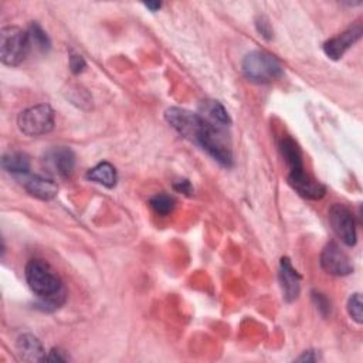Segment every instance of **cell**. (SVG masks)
<instances>
[{"mask_svg": "<svg viewBox=\"0 0 363 363\" xmlns=\"http://www.w3.org/2000/svg\"><path fill=\"white\" fill-rule=\"evenodd\" d=\"M26 281L30 289L39 298L43 311H54L60 308L67 298V292L60 277L43 260H30L24 270Z\"/></svg>", "mask_w": 363, "mask_h": 363, "instance_id": "6da1fadb", "label": "cell"}, {"mask_svg": "<svg viewBox=\"0 0 363 363\" xmlns=\"http://www.w3.org/2000/svg\"><path fill=\"white\" fill-rule=\"evenodd\" d=\"M242 70L247 80L258 84L276 81L284 74L281 62L274 56L261 50L251 51L244 57Z\"/></svg>", "mask_w": 363, "mask_h": 363, "instance_id": "7a4b0ae2", "label": "cell"}, {"mask_svg": "<svg viewBox=\"0 0 363 363\" xmlns=\"http://www.w3.org/2000/svg\"><path fill=\"white\" fill-rule=\"evenodd\" d=\"M30 47L28 33L20 27L8 26L0 30V60L5 65H19L24 61Z\"/></svg>", "mask_w": 363, "mask_h": 363, "instance_id": "3957f363", "label": "cell"}, {"mask_svg": "<svg viewBox=\"0 0 363 363\" xmlns=\"http://www.w3.org/2000/svg\"><path fill=\"white\" fill-rule=\"evenodd\" d=\"M17 126L26 137L46 135L54 128V111L49 104L30 107L19 114Z\"/></svg>", "mask_w": 363, "mask_h": 363, "instance_id": "277c9868", "label": "cell"}, {"mask_svg": "<svg viewBox=\"0 0 363 363\" xmlns=\"http://www.w3.org/2000/svg\"><path fill=\"white\" fill-rule=\"evenodd\" d=\"M164 119L178 132V134L190 142H196L205 125V118L201 114H194L189 110L172 107L164 112Z\"/></svg>", "mask_w": 363, "mask_h": 363, "instance_id": "5b68a950", "label": "cell"}, {"mask_svg": "<svg viewBox=\"0 0 363 363\" xmlns=\"http://www.w3.org/2000/svg\"><path fill=\"white\" fill-rule=\"evenodd\" d=\"M321 267L322 270L334 277H346L353 273V266L346 253L334 242L328 243L321 253Z\"/></svg>", "mask_w": 363, "mask_h": 363, "instance_id": "8992f818", "label": "cell"}, {"mask_svg": "<svg viewBox=\"0 0 363 363\" xmlns=\"http://www.w3.org/2000/svg\"><path fill=\"white\" fill-rule=\"evenodd\" d=\"M329 223L332 226L335 235L348 247L356 244V224L352 212L341 203L334 205L329 209Z\"/></svg>", "mask_w": 363, "mask_h": 363, "instance_id": "52a82bcc", "label": "cell"}, {"mask_svg": "<svg viewBox=\"0 0 363 363\" xmlns=\"http://www.w3.org/2000/svg\"><path fill=\"white\" fill-rule=\"evenodd\" d=\"M362 33H363V28H362L360 23L352 24L337 37H332L328 42H325L323 53L331 60L342 58V56L360 40Z\"/></svg>", "mask_w": 363, "mask_h": 363, "instance_id": "ba28073f", "label": "cell"}, {"mask_svg": "<svg viewBox=\"0 0 363 363\" xmlns=\"http://www.w3.org/2000/svg\"><path fill=\"white\" fill-rule=\"evenodd\" d=\"M288 183L296 193L310 201L322 199L326 193L325 186L312 179L308 174H305L304 168L291 171L288 174Z\"/></svg>", "mask_w": 363, "mask_h": 363, "instance_id": "9c48e42d", "label": "cell"}, {"mask_svg": "<svg viewBox=\"0 0 363 363\" xmlns=\"http://www.w3.org/2000/svg\"><path fill=\"white\" fill-rule=\"evenodd\" d=\"M278 277L284 300L287 303H294L298 300L301 292V277L298 271L292 267L291 260L288 257H282L280 261Z\"/></svg>", "mask_w": 363, "mask_h": 363, "instance_id": "30bf717a", "label": "cell"}, {"mask_svg": "<svg viewBox=\"0 0 363 363\" xmlns=\"http://www.w3.org/2000/svg\"><path fill=\"white\" fill-rule=\"evenodd\" d=\"M44 162L56 175L61 178H69L76 167V155L70 148H53L46 153Z\"/></svg>", "mask_w": 363, "mask_h": 363, "instance_id": "8fae6325", "label": "cell"}, {"mask_svg": "<svg viewBox=\"0 0 363 363\" xmlns=\"http://www.w3.org/2000/svg\"><path fill=\"white\" fill-rule=\"evenodd\" d=\"M23 185L28 194H31L33 197H36V199H40V201H51L57 196V192H58V186L53 179L40 176V175L27 176L24 179Z\"/></svg>", "mask_w": 363, "mask_h": 363, "instance_id": "7c38bea8", "label": "cell"}, {"mask_svg": "<svg viewBox=\"0 0 363 363\" xmlns=\"http://www.w3.org/2000/svg\"><path fill=\"white\" fill-rule=\"evenodd\" d=\"M16 345H17V352L23 360L40 362V360H44V357H46L44 348H43L42 342L39 341V338H36L35 335H31V334L22 335L17 339Z\"/></svg>", "mask_w": 363, "mask_h": 363, "instance_id": "4fadbf2b", "label": "cell"}, {"mask_svg": "<svg viewBox=\"0 0 363 363\" xmlns=\"http://www.w3.org/2000/svg\"><path fill=\"white\" fill-rule=\"evenodd\" d=\"M87 179L94 183L103 185L108 189H112V187H115L117 180H118L117 169L110 162H101L87 172Z\"/></svg>", "mask_w": 363, "mask_h": 363, "instance_id": "5bb4252c", "label": "cell"}, {"mask_svg": "<svg viewBox=\"0 0 363 363\" xmlns=\"http://www.w3.org/2000/svg\"><path fill=\"white\" fill-rule=\"evenodd\" d=\"M201 115L208 119L209 122L217 125V126H228L232 124V119L228 117V112L226 111V108L214 100H205L201 103Z\"/></svg>", "mask_w": 363, "mask_h": 363, "instance_id": "9a60e30c", "label": "cell"}, {"mask_svg": "<svg viewBox=\"0 0 363 363\" xmlns=\"http://www.w3.org/2000/svg\"><path fill=\"white\" fill-rule=\"evenodd\" d=\"M280 152L287 163V167L291 171H296V169H301L304 168V163H303V152L292 138L285 137L281 140L280 142Z\"/></svg>", "mask_w": 363, "mask_h": 363, "instance_id": "2e32d148", "label": "cell"}, {"mask_svg": "<svg viewBox=\"0 0 363 363\" xmlns=\"http://www.w3.org/2000/svg\"><path fill=\"white\" fill-rule=\"evenodd\" d=\"M2 167L12 175H28L30 158L23 152H9L2 159Z\"/></svg>", "mask_w": 363, "mask_h": 363, "instance_id": "e0dca14e", "label": "cell"}, {"mask_svg": "<svg viewBox=\"0 0 363 363\" xmlns=\"http://www.w3.org/2000/svg\"><path fill=\"white\" fill-rule=\"evenodd\" d=\"M27 33H28V39H30L31 46H35L37 50H40L43 53L50 50V47H51L50 37L47 36V33L43 30V27L39 23H31Z\"/></svg>", "mask_w": 363, "mask_h": 363, "instance_id": "ac0fdd59", "label": "cell"}, {"mask_svg": "<svg viewBox=\"0 0 363 363\" xmlns=\"http://www.w3.org/2000/svg\"><path fill=\"white\" fill-rule=\"evenodd\" d=\"M149 205L152 210L159 216H168L175 209V199L171 194L167 193H158L151 197Z\"/></svg>", "mask_w": 363, "mask_h": 363, "instance_id": "d6986e66", "label": "cell"}, {"mask_svg": "<svg viewBox=\"0 0 363 363\" xmlns=\"http://www.w3.org/2000/svg\"><path fill=\"white\" fill-rule=\"evenodd\" d=\"M348 312L355 322L362 323L363 318H362V296H360V294H352L351 295V298L348 300Z\"/></svg>", "mask_w": 363, "mask_h": 363, "instance_id": "ffe728a7", "label": "cell"}, {"mask_svg": "<svg viewBox=\"0 0 363 363\" xmlns=\"http://www.w3.org/2000/svg\"><path fill=\"white\" fill-rule=\"evenodd\" d=\"M312 301L318 310V312L326 318L329 314H331V303H329V300L326 298V296L321 292H316V291H312Z\"/></svg>", "mask_w": 363, "mask_h": 363, "instance_id": "44dd1931", "label": "cell"}, {"mask_svg": "<svg viewBox=\"0 0 363 363\" xmlns=\"http://www.w3.org/2000/svg\"><path fill=\"white\" fill-rule=\"evenodd\" d=\"M255 27H257V31L260 33V35L264 37V39H266V40H271L273 39V27H271V24H270V22H269V19L266 17V16H262V15H260V16H257V19H255Z\"/></svg>", "mask_w": 363, "mask_h": 363, "instance_id": "7402d4cb", "label": "cell"}, {"mask_svg": "<svg viewBox=\"0 0 363 363\" xmlns=\"http://www.w3.org/2000/svg\"><path fill=\"white\" fill-rule=\"evenodd\" d=\"M87 67V62L83 58V56L71 54L70 56V70L73 74H81Z\"/></svg>", "mask_w": 363, "mask_h": 363, "instance_id": "603a6c76", "label": "cell"}, {"mask_svg": "<svg viewBox=\"0 0 363 363\" xmlns=\"http://www.w3.org/2000/svg\"><path fill=\"white\" fill-rule=\"evenodd\" d=\"M174 189L178 192V193H183V194H192L193 193V187L190 185L189 180L186 179H182V180H178L174 183Z\"/></svg>", "mask_w": 363, "mask_h": 363, "instance_id": "cb8c5ba5", "label": "cell"}, {"mask_svg": "<svg viewBox=\"0 0 363 363\" xmlns=\"http://www.w3.org/2000/svg\"><path fill=\"white\" fill-rule=\"evenodd\" d=\"M44 360H51V362H64V360H67V357H65V356H62L61 355V352L57 349H53L49 355H46V357H44Z\"/></svg>", "mask_w": 363, "mask_h": 363, "instance_id": "d4e9b609", "label": "cell"}, {"mask_svg": "<svg viewBox=\"0 0 363 363\" xmlns=\"http://www.w3.org/2000/svg\"><path fill=\"white\" fill-rule=\"evenodd\" d=\"M296 360H307V362H310V360H316V357L311 356V351H308V352H305L303 356H300Z\"/></svg>", "mask_w": 363, "mask_h": 363, "instance_id": "484cf974", "label": "cell"}, {"mask_svg": "<svg viewBox=\"0 0 363 363\" xmlns=\"http://www.w3.org/2000/svg\"><path fill=\"white\" fill-rule=\"evenodd\" d=\"M145 8H148V9H151L152 12H156V10H159L160 8H162V5L160 3H152V2H148V3H145Z\"/></svg>", "mask_w": 363, "mask_h": 363, "instance_id": "4316f807", "label": "cell"}]
</instances>
